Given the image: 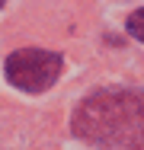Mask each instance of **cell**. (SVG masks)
<instances>
[{
	"label": "cell",
	"instance_id": "277c9868",
	"mask_svg": "<svg viewBox=\"0 0 144 150\" xmlns=\"http://www.w3.org/2000/svg\"><path fill=\"white\" fill-rule=\"evenodd\" d=\"M0 10H3V0H0Z\"/></svg>",
	"mask_w": 144,
	"mask_h": 150
},
{
	"label": "cell",
	"instance_id": "3957f363",
	"mask_svg": "<svg viewBox=\"0 0 144 150\" xmlns=\"http://www.w3.org/2000/svg\"><path fill=\"white\" fill-rule=\"evenodd\" d=\"M128 32H131L138 42H144V6H141V10H135V13L128 16Z\"/></svg>",
	"mask_w": 144,
	"mask_h": 150
},
{
	"label": "cell",
	"instance_id": "7a4b0ae2",
	"mask_svg": "<svg viewBox=\"0 0 144 150\" xmlns=\"http://www.w3.org/2000/svg\"><path fill=\"white\" fill-rule=\"evenodd\" d=\"M61 64L64 58L58 51H45V48H19L3 61V74L16 90L26 93H42L48 90L61 77Z\"/></svg>",
	"mask_w": 144,
	"mask_h": 150
},
{
	"label": "cell",
	"instance_id": "6da1fadb",
	"mask_svg": "<svg viewBox=\"0 0 144 150\" xmlns=\"http://www.w3.org/2000/svg\"><path fill=\"white\" fill-rule=\"evenodd\" d=\"M74 134L106 150H144V90H99L74 109Z\"/></svg>",
	"mask_w": 144,
	"mask_h": 150
}]
</instances>
